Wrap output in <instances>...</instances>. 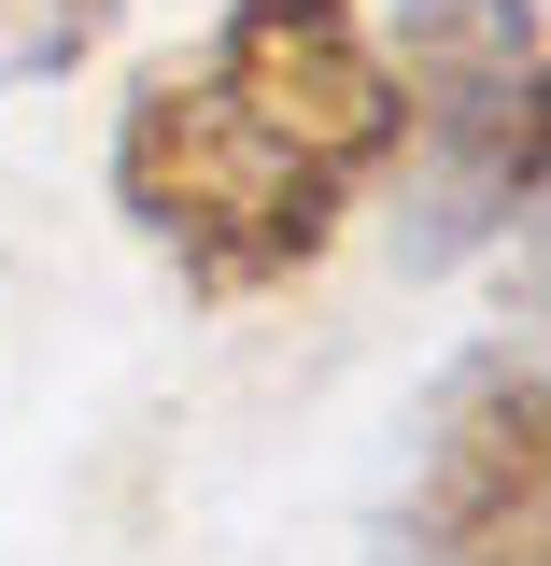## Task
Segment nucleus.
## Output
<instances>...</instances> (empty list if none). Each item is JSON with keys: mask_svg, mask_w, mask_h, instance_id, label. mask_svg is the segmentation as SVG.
Instances as JSON below:
<instances>
[{"mask_svg": "<svg viewBox=\"0 0 551 566\" xmlns=\"http://www.w3.org/2000/svg\"><path fill=\"white\" fill-rule=\"evenodd\" d=\"M396 57L368 0H226L114 114V212L170 255L184 297H269L326 270L353 212L396 185Z\"/></svg>", "mask_w": 551, "mask_h": 566, "instance_id": "1", "label": "nucleus"}, {"mask_svg": "<svg viewBox=\"0 0 551 566\" xmlns=\"http://www.w3.org/2000/svg\"><path fill=\"white\" fill-rule=\"evenodd\" d=\"M396 99L411 142L396 170H424V255H467L495 227L538 212V0H396Z\"/></svg>", "mask_w": 551, "mask_h": 566, "instance_id": "2", "label": "nucleus"}, {"mask_svg": "<svg viewBox=\"0 0 551 566\" xmlns=\"http://www.w3.org/2000/svg\"><path fill=\"white\" fill-rule=\"evenodd\" d=\"M396 566H551V368L523 340L453 354V382L424 397Z\"/></svg>", "mask_w": 551, "mask_h": 566, "instance_id": "3", "label": "nucleus"}, {"mask_svg": "<svg viewBox=\"0 0 551 566\" xmlns=\"http://www.w3.org/2000/svg\"><path fill=\"white\" fill-rule=\"evenodd\" d=\"M128 0H0V85H71Z\"/></svg>", "mask_w": 551, "mask_h": 566, "instance_id": "4", "label": "nucleus"}]
</instances>
